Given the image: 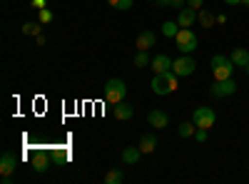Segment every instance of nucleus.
Returning a JSON list of instances; mask_svg holds the SVG:
<instances>
[{
  "mask_svg": "<svg viewBox=\"0 0 249 184\" xmlns=\"http://www.w3.org/2000/svg\"><path fill=\"white\" fill-rule=\"evenodd\" d=\"M107 3H110L115 10H130V8H132V0H107Z\"/></svg>",
  "mask_w": 249,
  "mask_h": 184,
  "instance_id": "obj_22",
  "label": "nucleus"
},
{
  "mask_svg": "<svg viewBox=\"0 0 249 184\" xmlns=\"http://www.w3.org/2000/svg\"><path fill=\"white\" fill-rule=\"evenodd\" d=\"M172 63H175V60H170L167 55H155V57H152V63H150V67H152L155 75H157V72H167V70H172Z\"/></svg>",
  "mask_w": 249,
  "mask_h": 184,
  "instance_id": "obj_11",
  "label": "nucleus"
},
{
  "mask_svg": "<svg viewBox=\"0 0 249 184\" xmlns=\"http://www.w3.org/2000/svg\"><path fill=\"white\" fill-rule=\"evenodd\" d=\"M227 5H242V0H224Z\"/></svg>",
  "mask_w": 249,
  "mask_h": 184,
  "instance_id": "obj_31",
  "label": "nucleus"
},
{
  "mask_svg": "<svg viewBox=\"0 0 249 184\" xmlns=\"http://www.w3.org/2000/svg\"><path fill=\"white\" fill-rule=\"evenodd\" d=\"M23 33L37 37V35H40V25H37V23H25V25H23Z\"/></svg>",
  "mask_w": 249,
  "mask_h": 184,
  "instance_id": "obj_23",
  "label": "nucleus"
},
{
  "mask_svg": "<svg viewBox=\"0 0 249 184\" xmlns=\"http://www.w3.org/2000/svg\"><path fill=\"white\" fill-rule=\"evenodd\" d=\"M152 92L155 95H160V97H164V95H172L177 87H179V77L175 75V70H167V72H157L155 77H152Z\"/></svg>",
  "mask_w": 249,
  "mask_h": 184,
  "instance_id": "obj_1",
  "label": "nucleus"
},
{
  "mask_svg": "<svg viewBox=\"0 0 249 184\" xmlns=\"http://www.w3.org/2000/svg\"><path fill=\"white\" fill-rule=\"evenodd\" d=\"M140 157H142V150L140 147H124L122 150V162H124V165H137Z\"/></svg>",
  "mask_w": 249,
  "mask_h": 184,
  "instance_id": "obj_15",
  "label": "nucleus"
},
{
  "mask_svg": "<svg viewBox=\"0 0 249 184\" xmlns=\"http://www.w3.org/2000/svg\"><path fill=\"white\" fill-rule=\"evenodd\" d=\"M212 97H230L237 92V83L230 77V80H214V85H212Z\"/></svg>",
  "mask_w": 249,
  "mask_h": 184,
  "instance_id": "obj_7",
  "label": "nucleus"
},
{
  "mask_svg": "<svg viewBox=\"0 0 249 184\" xmlns=\"http://www.w3.org/2000/svg\"><path fill=\"white\" fill-rule=\"evenodd\" d=\"M147 122H150V127H155V130H164V127L170 125V117H167V112H164V110H152L147 115Z\"/></svg>",
  "mask_w": 249,
  "mask_h": 184,
  "instance_id": "obj_8",
  "label": "nucleus"
},
{
  "mask_svg": "<svg viewBox=\"0 0 249 184\" xmlns=\"http://www.w3.org/2000/svg\"><path fill=\"white\" fill-rule=\"evenodd\" d=\"M15 167H18L15 154H10V152H3V154H0V174H13Z\"/></svg>",
  "mask_w": 249,
  "mask_h": 184,
  "instance_id": "obj_12",
  "label": "nucleus"
},
{
  "mask_svg": "<svg viewBox=\"0 0 249 184\" xmlns=\"http://www.w3.org/2000/svg\"><path fill=\"white\" fill-rule=\"evenodd\" d=\"M195 20H197V10L195 8H182L179 13H177V23H179V28H192L195 25Z\"/></svg>",
  "mask_w": 249,
  "mask_h": 184,
  "instance_id": "obj_10",
  "label": "nucleus"
},
{
  "mask_svg": "<svg viewBox=\"0 0 249 184\" xmlns=\"http://www.w3.org/2000/svg\"><path fill=\"white\" fill-rule=\"evenodd\" d=\"M105 182H107V184H117V182H122V172H117V169L107 172V174H105Z\"/></svg>",
  "mask_w": 249,
  "mask_h": 184,
  "instance_id": "obj_24",
  "label": "nucleus"
},
{
  "mask_svg": "<svg viewBox=\"0 0 249 184\" xmlns=\"http://www.w3.org/2000/svg\"><path fill=\"white\" fill-rule=\"evenodd\" d=\"M212 72H214V80H230V77L234 75V63H232V57L214 55V57H212Z\"/></svg>",
  "mask_w": 249,
  "mask_h": 184,
  "instance_id": "obj_3",
  "label": "nucleus"
},
{
  "mask_svg": "<svg viewBox=\"0 0 249 184\" xmlns=\"http://www.w3.org/2000/svg\"><path fill=\"white\" fill-rule=\"evenodd\" d=\"M152 63V57L147 55V50H137V55H135V67H147Z\"/></svg>",
  "mask_w": 249,
  "mask_h": 184,
  "instance_id": "obj_19",
  "label": "nucleus"
},
{
  "mask_svg": "<svg viewBox=\"0 0 249 184\" xmlns=\"http://www.w3.org/2000/svg\"><path fill=\"white\" fill-rule=\"evenodd\" d=\"M242 5H247V8H249V0H242Z\"/></svg>",
  "mask_w": 249,
  "mask_h": 184,
  "instance_id": "obj_32",
  "label": "nucleus"
},
{
  "mask_svg": "<svg viewBox=\"0 0 249 184\" xmlns=\"http://www.w3.org/2000/svg\"><path fill=\"white\" fill-rule=\"evenodd\" d=\"M187 5H190V8H195V10H202L204 0H187Z\"/></svg>",
  "mask_w": 249,
  "mask_h": 184,
  "instance_id": "obj_27",
  "label": "nucleus"
},
{
  "mask_svg": "<svg viewBox=\"0 0 249 184\" xmlns=\"http://www.w3.org/2000/svg\"><path fill=\"white\" fill-rule=\"evenodd\" d=\"M179 33V23H172V20H167V23L162 25V35H167V37H177Z\"/></svg>",
  "mask_w": 249,
  "mask_h": 184,
  "instance_id": "obj_20",
  "label": "nucleus"
},
{
  "mask_svg": "<svg viewBox=\"0 0 249 184\" xmlns=\"http://www.w3.org/2000/svg\"><path fill=\"white\" fill-rule=\"evenodd\" d=\"M48 165H50L48 154H43V152H35V157H33V169L43 174V172H48Z\"/></svg>",
  "mask_w": 249,
  "mask_h": 184,
  "instance_id": "obj_17",
  "label": "nucleus"
},
{
  "mask_svg": "<svg viewBox=\"0 0 249 184\" xmlns=\"http://www.w3.org/2000/svg\"><path fill=\"white\" fill-rule=\"evenodd\" d=\"M175 43H177V48H179L182 55H192V52L197 50V45H199V40H197L195 30L179 28V33H177V37H175Z\"/></svg>",
  "mask_w": 249,
  "mask_h": 184,
  "instance_id": "obj_2",
  "label": "nucleus"
},
{
  "mask_svg": "<svg viewBox=\"0 0 249 184\" xmlns=\"http://www.w3.org/2000/svg\"><path fill=\"white\" fill-rule=\"evenodd\" d=\"M150 3H155V0H150Z\"/></svg>",
  "mask_w": 249,
  "mask_h": 184,
  "instance_id": "obj_34",
  "label": "nucleus"
},
{
  "mask_svg": "<svg viewBox=\"0 0 249 184\" xmlns=\"http://www.w3.org/2000/svg\"><path fill=\"white\" fill-rule=\"evenodd\" d=\"M140 150H142V154H150V152H155L157 150V137H155V132H147V134H142L140 137V145H137Z\"/></svg>",
  "mask_w": 249,
  "mask_h": 184,
  "instance_id": "obj_14",
  "label": "nucleus"
},
{
  "mask_svg": "<svg viewBox=\"0 0 249 184\" xmlns=\"http://www.w3.org/2000/svg\"><path fill=\"white\" fill-rule=\"evenodd\" d=\"M157 8H172V0H155Z\"/></svg>",
  "mask_w": 249,
  "mask_h": 184,
  "instance_id": "obj_28",
  "label": "nucleus"
},
{
  "mask_svg": "<svg viewBox=\"0 0 249 184\" xmlns=\"http://www.w3.org/2000/svg\"><path fill=\"white\" fill-rule=\"evenodd\" d=\"M112 112H115V119H120V122H127L132 115H135V105H130V102H117V105L112 107Z\"/></svg>",
  "mask_w": 249,
  "mask_h": 184,
  "instance_id": "obj_9",
  "label": "nucleus"
},
{
  "mask_svg": "<svg viewBox=\"0 0 249 184\" xmlns=\"http://www.w3.org/2000/svg\"><path fill=\"white\" fill-rule=\"evenodd\" d=\"M197 20L202 23V28H214V23H217V17L207 10V8H202V10H197Z\"/></svg>",
  "mask_w": 249,
  "mask_h": 184,
  "instance_id": "obj_18",
  "label": "nucleus"
},
{
  "mask_svg": "<svg viewBox=\"0 0 249 184\" xmlns=\"http://www.w3.org/2000/svg\"><path fill=\"white\" fill-rule=\"evenodd\" d=\"M184 5H187V0H172V8H179L182 10Z\"/></svg>",
  "mask_w": 249,
  "mask_h": 184,
  "instance_id": "obj_29",
  "label": "nucleus"
},
{
  "mask_svg": "<svg viewBox=\"0 0 249 184\" xmlns=\"http://www.w3.org/2000/svg\"><path fill=\"white\" fill-rule=\"evenodd\" d=\"M192 122H195L197 127H202V130H210V127H214L217 115H214L212 107H197L195 115H192Z\"/></svg>",
  "mask_w": 249,
  "mask_h": 184,
  "instance_id": "obj_6",
  "label": "nucleus"
},
{
  "mask_svg": "<svg viewBox=\"0 0 249 184\" xmlns=\"http://www.w3.org/2000/svg\"><path fill=\"white\" fill-rule=\"evenodd\" d=\"M247 75H249V65H247Z\"/></svg>",
  "mask_w": 249,
  "mask_h": 184,
  "instance_id": "obj_33",
  "label": "nucleus"
},
{
  "mask_svg": "<svg viewBox=\"0 0 249 184\" xmlns=\"http://www.w3.org/2000/svg\"><path fill=\"white\" fill-rule=\"evenodd\" d=\"M124 95H127V87H124V83L120 77H112L105 83V100L110 102V105H117V102L124 100Z\"/></svg>",
  "mask_w": 249,
  "mask_h": 184,
  "instance_id": "obj_4",
  "label": "nucleus"
},
{
  "mask_svg": "<svg viewBox=\"0 0 249 184\" xmlns=\"http://www.w3.org/2000/svg\"><path fill=\"white\" fill-rule=\"evenodd\" d=\"M172 70H175L177 77H190L197 70V60L192 55H182V57H177L172 63Z\"/></svg>",
  "mask_w": 249,
  "mask_h": 184,
  "instance_id": "obj_5",
  "label": "nucleus"
},
{
  "mask_svg": "<svg viewBox=\"0 0 249 184\" xmlns=\"http://www.w3.org/2000/svg\"><path fill=\"white\" fill-rule=\"evenodd\" d=\"M155 43H157V37L152 30H142L137 35V50H150V48H155Z\"/></svg>",
  "mask_w": 249,
  "mask_h": 184,
  "instance_id": "obj_13",
  "label": "nucleus"
},
{
  "mask_svg": "<svg viewBox=\"0 0 249 184\" xmlns=\"http://www.w3.org/2000/svg\"><path fill=\"white\" fill-rule=\"evenodd\" d=\"M195 139H197V142H207V130L197 127V132H195Z\"/></svg>",
  "mask_w": 249,
  "mask_h": 184,
  "instance_id": "obj_26",
  "label": "nucleus"
},
{
  "mask_svg": "<svg viewBox=\"0 0 249 184\" xmlns=\"http://www.w3.org/2000/svg\"><path fill=\"white\" fill-rule=\"evenodd\" d=\"M33 8H37V10H43V8H45V0H33Z\"/></svg>",
  "mask_w": 249,
  "mask_h": 184,
  "instance_id": "obj_30",
  "label": "nucleus"
},
{
  "mask_svg": "<svg viewBox=\"0 0 249 184\" xmlns=\"http://www.w3.org/2000/svg\"><path fill=\"white\" fill-rule=\"evenodd\" d=\"M40 23H43V25L53 23V10H50V8H43V10H40Z\"/></svg>",
  "mask_w": 249,
  "mask_h": 184,
  "instance_id": "obj_25",
  "label": "nucleus"
},
{
  "mask_svg": "<svg viewBox=\"0 0 249 184\" xmlns=\"http://www.w3.org/2000/svg\"><path fill=\"white\" fill-rule=\"evenodd\" d=\"M195 122H182V125L177 127V132H179V137H192L195 134Z\"/></svg>",
  "mask_w": 249,
  "mask_h": 184,
  "instance_id": "obj_21",
  "label": "nucleus"
},
{
  "mask_svg": "<svg viewBox=\"0 0 249 184\" xmlns=\"http://www.w3.org/2000/svg\"><path fill=\"white\" fill-rule=\"evenodd\" d=\"M232 63H234V67H244V70H247V65H249V50L237 48V50L232 52Z\"/></svg>",
  "mask_w": 249,
  "mask_h": 184,
  "instance_id": "obj_16",
  "label": "nucleus"
}]
</instances>
